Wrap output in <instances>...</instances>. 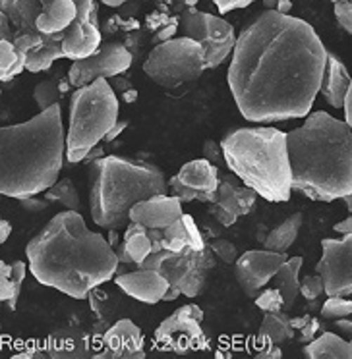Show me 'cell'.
I'll return each mask as SVG.
<instances>
[{"instance_id":"1","label":"cell","mask_w":352,"mask_h":359,"mask_svg":"<svg viewBox=\"0 0 352 359\" xmlns=\"http://www.w3.org/2000/svg\"><path fill=\"white\" fill-rule=\"evenodd\" d=\"M230 56L228 87L246 120L269 124L310 114L327 50L308 22L266 10L240 32Z\"/></svg>"},{"instance_id":"2","label":"cell","mask_w":352,"mask_h":359,"mask_svg":"<svg viewBox=\"0 0 352 359\" xmlns=\"http://www.w3.org/2000/svg\"><path fill=\"white\" fill-rule=\"evenodd\" d=\"M27 269L43 286L84 299L109 282L118 257L107 238L87 228L79 211L55 215L25 245Z\"/></svg>"},{"instance_id":"3","label":"cell","mask_w":352,"mask_h":359,"mask_svg":"<svg viewBox=\"0 0 352 359\" xmlns=\"http://www.w3.org/2000/svg\"><path fill=\"white\" fill-rule=\"evenodd\" d=\"M292 189L313 201H335L352 191L351 126L323 110L287 133Z\"/></svg>"},{"instance_id":"4","label":"cell","mask_w":352,"mask_h":359,"mask_svg":"<svg viewBox=\"0 0 352 359\" xmlns=\"http://www.w3.org/2000/svg\"><path fill=\"white\" fill-rule=\"evenodd\" d=\"M64 153L60 104L22 124L0 126V196L24 199L43 194L60 176Z\"/></svg>"},{"instance_id":"5","label":"cell","mask_w":352,"mask_h":359,"mask_svg":"<svg viewBox=\"0 0 352 359\" xmlns=\"http://www.w3.org/2000/svg\"><path fill=\"white\" fill-rule=\"evenodd\" d=\"M87 182L91 219L105 230H124L130 209L138 201L169 194V182L159 166L118 155L89 163Z\"/></svg>"},{"instance_id":"6","label":"cell","mask_w":352,"mask_h":359,"mask_svg":"<svg viewBox=\"0 0 352 359\" xmlns=\"http://www.w3.org/2000/svg\"><path fill=\"white\" fill-rule=\"evenodd\" d=\"M225 164L259 197L273 203L289 201L292 194L287 133L269 128H236L221 140Z\"/></svg>"},{"instance_id":"7","label":"cell","mask_w":352,"mask_h":359,"mask_svg":"<svg viewBox=\"0 0 352 359\" xmlns=\"http://www.w3.org/2000/svg\"><path fill=\"white\" fill-rule=\"evenodd\" d=\"M118 122V99L109 79L99 78L78 87L70 99V124L66 133V161L78 164L87 151L105 140Z\"/></svg>"},{"instance_id":"8","label":"cell","mask_w":352,"mask_h":359,"mask_svg":"<svg viewBox=\"0 0 352 359\" xmlns=\"http://www.w3.org/2000/svg\"><path fill=\"white\" fill-rule=\"evenodd\" d=\"M0 10L18 32L58 43L72 25L99 24L95 0H0Z\"/></svg>"},{"instance_id":"9","label":"cell","mask_w":352,"mask_h":359,"mask_svg":"<svg viewBox=\"0 0 352 359\" xmlns=\"http://www.w3.org/2000/svg\"><path fill=\"white\" fill-rule=\"evenodd\" d=\"M143 72L167 93H186L205 72L204 47L190 37L163 41L148 55Z\"/></svg>"},{"instance_id":"10","label":"cell","mask_w":352,"mask_h":359,"mask_svg":"<svg viewBox=\"0 0 352 359\" xmlns=\"http://www.w3.org/2000/svg\"><path fill=\"white\" fill-rule=\"evenodd\" d=\"M217 265V257L213 255L209 245L204 250L186 248L182 251L161 250L143 259L138 269H153L163 274L171 286L181 290L182 296L197 297L205 288L209 274Z\"/></svg>"},{"instance_id":"11","label":"cell","mask_w":352,"mask_h":359,"mask_svg":"<svg viewBox=\"0 0 352 359\" xmlns=\"http://www.w3.org/2000/svg\"><path fill=\"white\" fill-rule=\"evenodd\" d=\"M178 29L182 32V37H190L204 47L205 70H215L233 55L236 43L235 27L223 18L190 6L181 12Z\"/></svg>"},{"instance_id":"12","label":"cell","mask_w":352,"mask_h":359,"mask_svg":"<svg viewBox=\"0 0 352 359\" xmlns=\"http://www.w3.org/2000/svg\"><path fill=\"white\" fill-rule=\"evenodd\" d=\"M202 320H204L202 307L194 304L178 307L171 317H167L157 327V348L163 351H174L178 355L190 351L211 350V340L202 328Z\"/></svg>"},{"instance_id":"13","label":"cell","mask_w":352,"mask_h":359,"mask_svg":"<svg viewBox=\"0 0 352 359\" xmlns=\"http://www.w3.org/2000/svg\"><path fill=\"white\" fill-rule=\"evenodd\" d=\"M133 62V55L126 48L124 43L117 41H107L101 43L93 55L72 60L70 70H68V79L74 89L84 87L99 78H115L118 74H124L130 70Z\"/></svg>"},{"instance_id":"14","label":"cell","mask_w":352,"mask_h":359,"mask_svg":"<svg viewBox=\"0 0 352 359\" xmlns=\"http://www.w3.org/2000/svg\"><path fill=\"white\" fill-rule=\"evenodd\" d=\"M315 273L321 276L327 296H352V234H343L341 240H321Z\"/></svg>"},{"instance_id":"15","label":"cell","mask_w":352,"mask_h":359,"mask_svg":"<svg viewBox=\"0 0 352 359\" xmlns=\"http://www.w3.org/2000/svg\"><path fill=\"white\" fill-rule=\"evenodd\" d=\"M287 259V253L271 250H252L238 255L235 261V276L244 294L248 297L258 296Z\"/></svg>"},{"instance_id":"16","label":"cell","mask_w":352,"mask_h":359,"mask_svg":"<svg viewBox=\"0 0 352 359\" xmlns=\"http://www.w3.org/2000/svg\"><path fill=\"white\" fill-rule=\"evenodd\" d=\"M101 359H141L145 358L143 350V334L140 327L130 319H120L105 332L101 342V351L97 353Z\"/></svg>"},{"instance_id":"17","label":"cell","mask_w":352,"mask_h":359,"mask_svg":"<svg viewBox=\"0 0 352 359\" xmlns=\"http://www.w3.org/2000/svg\"><path fill=\"white\" fill-rule=\"evenodd\" d=\"M115 284L124 294L148 305L163 302L164 294L171 286L163 274H159L153 269H136L130 273L126 271V273L115 274Z\"/></svg>"},{"instance_id":"18","label":"cell","mask_w":352,"mask_h":359,"mask_svg":"<svg viewBox=\"0 0 352 359\" xmlns=\"http://www.w3.org/2000/svg\"><path fill=\"white\" fill-rule=\"evenodd\" d=\"M182 215H184V211H182V201L178 197L169 196V194H159V196L138 201L130 209L128 219L145 228L164 230L174 220L181 219Z\"/></svg>"},{"instance_id":"19","label":"cell","mask_w":352,"mask_h":359,"mask_svg":"<svg viewBox=\"0 0 352 359\" xmlns=\"http://www.w3.org/2000/svg\"><path fill=\"white\" fill-rule=\"evenodd\" d=\"M184 186L194 189L197 194L196 201L211 203L213 194L219 186V166L209 163L207 158H194L181 168L176 174Z\"/></svg>"},{"instance_id":"20","label":"cell","mask_w":352,"mask_h":359,"mask_svg":"<svg viewBox=\"0 0 352 359\" xmlns=\"http://www.w3.org/2000/svg\"><path fill=\"white\" fill-rule=\"evenodd\" d=\"M352 76L346 70L344 62L341 58H337L333 53H327L325 58V68H323V76H321L320 93L325 97V101L333 107V109H343L344 99L351 87Z\"/></svg>"},{"instance_id":"21","label":"cell","mask_w":352,"mask_h":359,"mask_svg":"<svg viewBox=\"0 0 352 359\" xmlns=\"http://www.w3.org/2000/svg\"><path fill=\"white\" fill-rule=\"evenodd\" d=\"M89 336L79 328H60L48 338L47 351L51 358H89Z\"/></svg>"},{"instance_id":"22","label":"cell","mask_w":352,"mask_h":359,"mask_svg":"<svg viewBox=\"0 0 352 359\" xmlns=\"http://www.w3.org/2000/svg\"><path fill=\"white\" fill-rule=\"evenodd\" d=\"M118 263L124 265H140L143 259L151 255V240H149L148 228L141 226L138 222H128L124 228V240L115 248Z\"/></svg>"},{"instance_id":"23","label":"cell","mask_w":352,"mask_h":359,"mask_svg":"<svg viewBox=\"0 0 352 359\" xmlns=\"http://www.w3.org/2000/svg\"><path fill=\"white\" fill-rule=\"evenodd\" d=\"M302 265H304V259L302 257L287 259L279 266V271L275 273L273 278H271L275 288L281 292L282 311L289 313L294 307V304H296V297L300 294V278H298V274H300Z\"/></svg>"},{"instance_id":"24","label":"cell","mask_w":352,"mask_h":359,"mask_svg":"<svg viewBox=\"0 0 352 359\" xmlns=\"http://www.w3.org/2000/svg\"><path fill=\"white\" fill-rule=\"evenodd\" d=\"M308 359H352V342L335 332H323L304 346Z\"/></svg>"},{"instance_id":"25","label":"cell","mask_w":352,"mask_h":359,"mask_svg":"<svg viewBox=\"0 0 352 359\" xmlns=\"http://www.w3.org/2000/svg\"><path fill=\"white\" fill-rule=\"evenodd\" d=\"M304 222V215L302 212H294L290 215L289 219H285L277 228H273L267 238L263 240L266 243V250L279 251V253H287L292 248V243L298 238V232L302 228Z\"/></svg>"},{"instance_id":"26","label":"cell","mask_w":352,"mask_h":359,"mask_svg":"<svg viewBox=\"0 0 352 359\" xmlns=\"http://www.w3.org/2000/svg\"><path fill=\"white\" fill-rule=\"evenodd\" d=\"M294 332L296 330L290 327L289 313L287 311L266 313V317L261 320V327H259V336H263L269 342L279 344V346L290 340L294 336Z\"/></svg>"},{"instance_id":"27","label":"cell","mask_w":352,"mask_h":359,"mask_svg":"<svg viewBox=\"0 0 352 359\" xmlns=\"http://www.w3.org/2000/svg\"><path fill=\"white\" fill-rule=\"evenodd\" d=\"M43 197L51 205H60V207L68 209V211H79L82 209L78 189H76V186H74V182L70 178L56 180L51 188L43 191Z\"/></svg>"},{"instance_id":"28","label":"cell","mask_w":352,"mask_h":359,"mask_svg":"<svg viewBox=\"0 0 352 359\" xmlns=\"http://www.w3.org/2000/svg\"><path fill=\"white\" fill-rule=\"evenodd\" d=\"M58 58H64L63 43H43L39 48L25 55V70L32 74L47 72Z\"/></svg>"},{"instance_id":"29","label":"cell","mask_w":352,"mask_h":359,"mask_svg":"<svg viewBox=\"0 0 352 359\" xmlns=\"http://www.w3.org/2000/svg\"><path fill=\"white\" fill-rule=\"evenodd\" d=\"M25 70V55H22L14 43L0 39V81H10Z\"/></svg>"},{"instance_id":"30","label":"cell","mask_w":352,"mask_h":359,"mask_svg":"<svg viewBox=\"0 0 352 359\" xmlns=\"http://www.w3.org/2000/svg\"><path fill=\"white\" fill-rule=\"evenodd\" d=\"M63 89H60V79L51 78L39 81L35 89H33V101L39 107L41 110H47L53 104H58L60 97H63Z\"/></svg>"},{"instance_id":"31","label":"cell","mask_w":352,"mask_h":359,"mask_svg":"<svg viewBox=\"0 0 352 359\" xmlns=\"http://www.w3.org/2000/svg\"><path fill=\"white\" fill-rule=\"evenodd\" d=\"M10 273H12V269H10L8 263L0 261V302H4L14 311L18 305V299H20L22 284H16V282L12 280Z\"/></svg>"},{"instance_id":"32","label":"cell","mask_w":352,"mask_h":359,"mask_svg":"<svg viewBox=\"0 0 352 359\" xmlns=\"http://www.w3.org/2000/svg\"><path fill=\"white\" fill-rule=\"evenodd\" d=\"M190 248L188 245V234H186V226L182 222V217L174 220L172 224L163 230V250L169 251H182Z\"/></svg>"},{"instance_id":"33","label":"cell","mask_w":352,"mask_h":359,"mask_svg":"<svg viewBox=\"0 0 352 359\" xmlns=\"http://www.w3.org/2000/svg\"><path fill=\"white\" fill-rule=\"evenodd\" d=\"M352 315V299L344 296H327V302L321 307V317L325 319H341Z\"/></svg>"},{"instance_id":"34","label":"cell","mask_w":352,"mask_h":359,"mask_svg":"<svg viewBox=\"0 0 352 359\" xmlns=\"http://www.w3.org/2000/svg\"><path fill=\"white\" fill-rule=\"evenodd\" d=\"M254 299H256V305H258L263 313L282 311V296L281 292L275 288V286L273 288L261 290Z\"/></svg>"},{"instance_id":"35","label":"cell","mask_w":352,"mask_h":359,"mask_svg":"<svg viewBox=\"0 0 352 359\" xmlns=\"http://www.w3.org/2000/svg\"><path fill=\"white\" fill-rule=\"evenodd\" d=\"M209 248H211L213 255L217 259H221L223 263H227V265H233L238 257V251H236L235 243L228 242L225 238H215L211 243H207Z\"/></svg>"},{"instance_id":"36","label":"cell","mask_w":352,"mask_h":359,"mask_svg":"<svg viewBox=\"0 0 352 359\" xmlns=\"http://www.w3.org/2000/svg\"><path fill=\"white\" fill-rule=\"evenodd\" d=\"M182 222H184V226H186V234H188V245L192 250H204L207 242H205L204 234L200 232V228H197L196 220L192 215H182Z\"/></svg>"},{"instance_id":"37","label":"cell","mask_w":352,"mask_h":359,"mask_svg":"<svg viewBox=\"0 0 352 359\" xmlns=\"http://www.w3.org/2000/svg\"><path fill=\"white\" fill-rule=\"evenodd\" d=\"M300 294L308 299V302H313L323 294V280L318 273L313 276H304L300 280Z\"/></svg>"},{"instance_id":"38","label":"cell","mask_w":352,"mask_h":359,"mask_svg":"<svg viewBox=\"0 0 352 359\" xmlns=\"http://www.w3.org/2000/svg\"><path fill=\"white\" fill-rule=\"evenodd\" d=\"M236 201H238V209H240V217H244V215H248V212L256 207V201H258V194L254 191L252 188H248V186H236Z\"/></svg>"},{"instance_id":"39","label":"cell","mask_w":352,"mask_h":359,"mask_svg":"<svg viewBox=\"0 0 352 359\" xmlns=\"http://www.w3.org/2000/svg\"><path fill=\"white\" fill-rule=\"evenodd\" d=\"M335 18L344 32L352 35V2L351 0H333Z\"/></svg>"},{"instance_id":"40","label":"cell","mask_w":352,"mask_h":359,"mask_svg":"<svg viewBox=\"0 0 352 359\" xmlns=\"http://www.w3.org/2000/svg\"><path fill=\"white\" fill-rule=\"evenodd\" d=\"M167 182H169V194L178 197L182 203H190V201H196L197 199L196 191H194V189H190L188 186H184L181 180H178V176L167 180Z\"/></svg>"},{"instance_id":"41","label":"cell","mask_w":352,"mask_h":359,"mask_svg":"<svg viewBox=\"0 0 352 359\" xmlns=\"http://www.w3.org/2000/svg\"><path fill=\"white\" fill-rule=\"evenodd\" d=\"M204 158H207L215 166H227L225 164V155H223V147L215 140H207L204 143Z\"/></svg>"},{"instance_id":"42","label":"cell","mask_w":352,"mask_h":359,"mask_svg":"<svg viewBox=\"0 0 352 359\" xmlns=\"http://www.w3.org/2000/svg\"><path fill=\"white\" fill-rule=\"evenodd\" d=\"M176 32H178V20H176V18H171L163 27H159V29L151 35V43L159 45V43H163V41L172 39V37L176 35Z\"/></svg>"},{"instance_id":"43","label":"cell","mask_w":352,"mask_h":359,"mask_svg":"<svg viewBox=\"0 0 352 359\" xmlns=\"http://www.w3.org/2000/svg\"><path fill=\"white\" fill-rule=\"evenodd\" d=\"M259 348H258V353H256V358L259 359H281L282 358V351L279 348V344H273L269 342L267 338L263 336H259Z\"/></svg>"},{"instance_id":"44","label":"cell","mask_w":352,"mask_h":359,"mask_svg":"<svg viewBox=\"0 0 352 359\" xmlns=\"http://www.w3.org/2000/svg\"><path fill=\"white\" fill-rule=\"evenodd\" d=\"M209 205H211V207H209V215H211L213 219L217 220V224H219V226L228 228V226H233V224H235L236 217H233L230 212L223 211L219 205H215V203H209Z\"/></svg>"},{"instance_id":"45","label":"cell","mask_w":352,"mask_h":359,"mask_svg":"<svg viewBox=\"0 0 352 359\" xmlns=\"http://www.w3.org/2000/svg\"><path fill=\"white\" fill-rule=\"evenodd\" d=\"M252 2H256V0H213V4L219 8L221 14H228L233 10L246 8V6H250Z\"/></svg>"},{"instance_id":"46","label":"cell","mask_w":352,"mask_h":359,"mask_svg":"<svg viewBox=\"0 0 352 359\" xmlns=\"http://www.w3.org/2000/svg\"><path fill=\"white\" fill-rule=\"evenodd\" d=\"M300 334H298V340L302 344H308L312 342L313 338H315V334L320 332V320L318 319H310L308 323H306L304 327L298 330Z\"/></svg>"},{"instance_id":"47","label":"cell","mask_w":352,"mask_h":359,"mask_svg":"<svg viewBox=\"0 0 352 359\" xmlns=\"http://www.w3.org/2000/svg\"><path fill=\"white\" fill-rule=\"evenodd\" d=\"M20 203H22V207H24L25 211H30V212H41V211H45L47 209L48 201L43 197V199H39L37 196H32V197H24V199H20Z\"/></svg>"},{"instance_id":"48","label":"cell","mask_w":352,"mask_h":359,"mask_svg":"<svg viewBox=\"0 0 352 359\" xmlns=\"http://www.w3.org/2000/svg\"><path fill=\"white\" fill-rule=\"evenodd\" d=\"M14 37V25L10 22V18L0 10V39L12 41Z\"/></svg>"},{"instance_id":"49","label":"cell","mask_w":352,"mask_h":359,"mask_svg":"<svg viewBox=\"0 0 352 359\" xmlns=\"http://www.w3.org/2000/svg\"><path fill=\"white\" fill-rule=\"evenodd\" d=\"M344 122L351 126L352 130V81L351 87H348V93H346V99H344Z\"/></svg>"},{"instance_id":"50","label":"cell","mask_w":352,"mask_h":359,"mask_svg":"<svg viewBox=\"0 0 352 359\" xmlns=\"http://www.w3.org/2000/svg\"><path fill=\"white\" fill-rule=\"evenodd\" d=\"M126 126H128V122H124V120H118L117 124L112 126L109 132H107V135H105V141L117 140L118 135H120V133H122L126 130Z\"/></svg>"},{"instance_id":"51","label":"cell","mask_w":352,"mask_h":359,"mask_svg":"<svg viewBox=\"0 0 352 359\" xmlns=\"http://www.w3.org/2000/svg\"><path fill=\"white\" fill-rule=\"evenodd\" d=\"M335 328L337 330H341L348 340L352 338V320L351 319H344V317H341V319H335Z\"/></svg>"},{"instance_id":"52","label":"cell","mask_w":352,"mask_h":359,"mask_svg":"<svg viewBox=\"0 0 352 359\" xmlns=\"http://www.w3.org/2000/svg\"><path fill=\"white\" fill-rule=\"evenodd\" d=\"M101 156H105V151H103V147H99V143L95 145V147H91L89 151H87L86 158L82 161V163H93V161H97V158H101Z\"/></svg>"},{"instance_id":"53","label":"cell","mask_w":352,"mask_h":359,"mask_svg":"<svg viewBox=\"0 0 352 359\" xmlns=\"http://www.w3.org/2000/svg\"><path fill=\"white\" fill-rule=\"evenodd\" d=\"M333 230H335V232H339V234H352V215L348 217V219L337 222L335 226H333Z\"/></svg>"},{"instance_id":"54","label":"cell","mask_w":352,"mask_h":359,"mask_svg":"<svg viewBox=\"0 0 352 359\" xmlns=\"http://www.w3.org/2000/svg\"><path fill=\"white\" fill-rule=\"evenodd\" d=\"M12 234V224H10L8 220H4L0 217V243H4Z\"/></svg>"},{"instance_id":"55","label":"cell","mask_w":352,"mask_h":359,"mask_svg":"<svg viewBox=\"0 0 352 359\" xmlns=\"http://www.w3.org/2000/svg\"><path fill=\"white\" fill-rule=\"evenodd\" d=\"M310 319H312L310 315H302V317H289V323H290V327L294 328V330H300V328L304 327L306 323H308Z\"/></svg>"},{"instance_id":"56","label":"cell","mask_w":352,"mask_h":359,"mask_svg":"<svg viewBox=\"0 0 352 359\" xmlns=\"http://www.w3.org/2000/svg\"><path fill=\"white\" fill-rule=\"evenodd\" d=\"M290 10H292V2L290 0H279L277 6H275V12H279V14H289Z\"/></svg>"},{"instance_id":"57","label":"cell","mask_w":352,"mask_h":359,"mask_svg":"<svg viewBox=\"0 0 352 359\" xmlns=\"http://www.w3.org/2000/svg\"><path fill=\"white\" fill-rule=\"evenodd\" d=\"M181 296V290L174 288V286H169V290H167V294H164L163 302H172V299H176V297Z\"/></svg>"},{"instance_id":"58","label":"cell","mask_w":352,"mask_h":359,"mask_svg":"<svg viewBox=\"0 0 352 359\" xmlns=\"http://www.w3.org/2000/svg\"><path fill=\"white\" fill-rule=\"evenodd\" d=\"M107 242L110 243V248H112V250H115V248H117L118 243V230H109V238H107Z\"/></svg>"},{"instance_id":"59","label":"cell","mask_w":352,"mask_h":359,"mask_svg":"<svg viewBox=\"0 0 352 359\" xmlns=\"http://www.w3.org/2000/svg\"><path fill=\"white\" fill-rule=\"evenodd\" d=\"M101 2L103 4H107V6H110V8H118V6H122L128 0H101Z\"/></svg>"},{"instance_id":"60","label":"cell","mask_w":352,"mask_h":359,"mask_svg":"<svg viewBox=\"0 0 352 359\" xmlns=\"http://www.w3.org/2000/svg\"><path fill=\"white\" fill-rule=\"evenodd\" d=\"M341 199H343L344 205H346V209L352 212V191H351V194H346L344 197H341Z\"/></svg>"},{"instance_id":"61","label":"cell","mask_w":352,"mask_h":359,"mask_svg":"<svg viewBox=\"0 0 352 359\" xmlns=\"http://www.w3.org/2000/svg\"><path fill=\"white\" fill-rule=\"evenodd\" d=\"M124 99H126V102H133L136 99H138V93H136V91H130V93H128V91H124Z\"/></svg>"},{"instance_id":"62","label":"cell","mask_w":352,"mask_h":359,"mask_svg":"<svg viewBox=\"0 0 352 359\" xmlns=\"http://www.w3.org/2000/svg\"><path fill=\"white\" fill-rule=\"evenodd\" d=\"M157 2H161V4H163V10H167L164 6H167V4H172V2H176V0H157Z\"/></svg>"}]
</instances>
